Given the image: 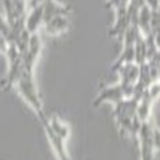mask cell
Returning a JSON list of instances; mask_svg holds the SVG:
<instances>
[{"instance_id":"6da1fadb","label":"cell","mask_w":160,"mask_h":160,"mask_svg":"<svg viewBox=\"0 0 160 160\" xmlns=\"http://www.w3.org/2000/svg\"><path fill=\"white\" fill-rule=\"evenodd\" d=\"M154 126L151 122L141 123V128L138 131V138L141 142V160H154Z\"/></svg>"},{"instance_id":"7a4b0ae2","label":"cell","mask_w":160,"mask_h":160,"mask_svg":"<svg viewBox=\"0 0 160 160\" xmlns=\"http://www.w3.org/2000/svg\"><path fill=\"white\" fill-rule=\"evenodd\" d=\"M43 24H45V6H43V2H40L27 12V15H25V30L30 34H34V33L39 31L40 27H43Z\"/></svg>"},{"instance_id":"3957f363","label":"cell","mask_w":160,"mask_h":160,"mask_svg":"<svg viewBox=\"0 0 160 160\" xmlns=\"http://www.w3.org/2000/svg\"><path fill=\"white\" fill-rule=\"evenodd\" d=\"M135 25L138 27L139 33H141L144 37L153 34V11H151L147 5H144L142 8L138 11L137 19H135Z\"/></svg>"},{"instance_id":"277c9868","label":"cell","mask_w":160,"mask_h":160,"mask_svg":"<svg viewBox=\"0 0 160 160\" xmlns=\"http://www.w3.org/2000/svg\"><path fill=\"white\" fill-rule=\"evenodd\" d=\"M45 6V22L55 17H68L70 6L64 5L58 0H42Z\"/></svg>"},{"instance_id":"5b68a950","label":"cell","mask_w":160,"mask_h":160,"mask_svg":"<svg viewBox=\"0 0 160 160\" xmlns=\"http://www.w3.org/2000/svg\"><path fill=\"white\" fill-rule=\"evenodd\" d=\"M120 74V82L125 85H137L138 79H139V73H141V67L137 62H129L123 64L122 67L117 68Z\"/></svg>"},{"instance_id":"8992f818","label":"cell","mask_w":160,"mask_h":160,"mask_svg":"<svg viewBox=\"0 0 160 160\" xmlns=\"http://www.w3.org/2000/svg\"><path fill=\"white\" fill-rule=\"evenodd\" d=\"M70 28L68 17H55L43 24V30L48 36H59L64 34Z\"/></svg>"},{"instance_id":"52a82bcc","label":"cell","mask_w":160,"mask_h":160,"mask_svg":"<svg viewBox=\"0 0 160 160\" xmlns=\"http://www.w3.org/2000/svg\"><path fill=\"white\" fill-rule=\"evenodd\" d=\"M27 3H28V0H12V5H13L17 18H21L27 15V12H28L27 11Z\"/></svg>"},{"instance_id":"ba28073f","label":"cell","mask_w":160,"mask_h":160,"mask_svg":"<svg viewBox=\"0 0 160 160\" xmlns=\"http://www.w3.org/2000/svg\"><path fill=\"white\" fill-rule=\"evenodd\" d=\"M0 34L8 40V43H11V24L3 15H0Z\"/></svg>"},{"instance_id":"9c48e42d","label":"cell","mask_w":160,"mask_h":160,"mask_svg":"<svg viewBox=\"0 0 160 160\" xmlns=\"http://www.w3.org/2000/svg\"><path fill=\"white\" fill-rule=\"evenodd\" d=\"M107 8L113 9V11H117V9H122V8H126L129 5V0H107Z\"/></svg>"},{"instance_id":"30bf717a","label":"cell","mask_w":160,"mask_h":160,"mask_svg":"<svg viewBox=\"0 0 160 160\" xmlns=\"http://www.w3.org/2000/svg\"><path fill=\"white\" fill-rule=\"evenodd\" d=\"M153 138H154V148L160 151V129H156V128H154Z\"/></svg>"},{"instance_id":"8fae6325","label":"cell","mask_w":160,"mask_h":160,"mask_svg":"<svg viewBox=\"0 0 160 160\" xmlns=\"http://www.w3.org/2000/svg\"><path fill=\"white\" fill-rule=\"evenodd\" d=\"M8 46H9L8 40H6L3 36L0 34V51H2V52H6V51H8Z\"/></svg>"},{"instance_id":"7c38bea8","label":"cell","mask_w":160,"mask_h":160,"mask_svg":"<svg viewBox=\"0 0 160 160\" xmlns=\"http://www.w3.org/2000/svg\"><path fill=\"white\" fill-rule=\"evenodd\" d=\"M156 12L159 13V17H160V0H159V6H157V11H156Z\"/></svg>"}]
</instances>
